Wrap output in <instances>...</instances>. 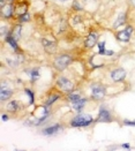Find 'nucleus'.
Segmentation results:
<instances>
[{
  "mask_svg": "<svg viewBox=\"0 0 135 151\" xmlns=\"http://www.w3.org/2000/svg\"><path fill=\"white\" fill-rule=\"evenodd\" d=\"M94 119L90 114L87 113H80L76 117H74L70 121V126L72 127H88L92 123Z\"/></svg>",
  "mask_w": 135,
  "mask_h": 151,
  "instance_id": "nucleus-1",
  "label": "nucleus"
},
{
  "mask_svg": "<svg viewBox=\"0 0 135 151\" xmlns=\"http://www.w3.org/2000/svg\"><path fill=\"white\" fill-rule=\"evenodd\" d=\"M73 61V58L69 56V54H60L54 59L53 61V66L55 69H58L59 72H63L70 65V62Z\"/></svg>",
  "mask_w": 135,
  "mask_h": 151,
  "instance_id": "nucleus-2",
  "label": "nucleus"
},
{
  "mask_svg": "<svg viewBox=\"0 0 135 151\" xmlns=\"http://www.w3.org/2000/svg\"><path fill=\"white\" fill-rule=\"evenodd\" d=\"M57 85L65 92H72L74 90V83L65 76H60L57 80Z\"/></svg>",
  "mask_w": 135,
  "mask_h": 151,
  "instance_id": "nucleus-3",
  "label": "nucleus"
},
{
  "mask_svg": "<svg viewBox=\"0 0 135 151\" xmlns=\"http://www.w3.org/2000/svg\"><path fill=\"white\" fill-rule=\"evenodd\" d=\"M106 95V89L102 84H92L91 85V97L92 99L101 100Z\"/></svg>",
  "mask_w": 135,
  "mask_h": 151,
  "instance_id": "nucleus-4",
  "label": "nucleus"
},
{
  "mask_svg": "<svg viewBox=\"0 0 135 151\" xmlns=\"http://www.w3.org/2000/svg\"><path fill=\"white\" fill-rule=\"evenodd\" d=\"M132 33H133V27H131V25H128L126 29H124V30L119 31L118 34H117V39L120 40V42H128L131 38V35Z\"/></svg>",
  "mask_w": 135,
  "mask_h": 151,
  "instance_id": "nucleus-5",
  "label": "nucleus"
},
{
  "mask_svg": "<svg viewBox=\"0 0 135 151\" xmlns=\"http://www.w3.org/2000/svg\"><path fill=\"white\" fill-rule=\"evenodd\" d=\"M125 77H126V71L122 68H117L111 72V78L114 82H121L122 80H125Z\"/></svg>",
  "mask_w": 135,
  "mask_h": 151,
  "instance_id": "nucleus-6",
  "label": "nucleus"
},
{
  "mask_svg": "<svg viewBox=\"0 0 135 151\" xmlns=\"http://www.w3.org/2000/svg\"><path fill=\"white\" fill-rule=\"evenodd\" d=\"M42 44L44 46V50L50 54H54L57 52V44L54 42H51L49 39H42Z\"/></svg>",
  "mask_w": 135,
  "mask_h": 151,
  "instance_id": "nucleus-7",
  "label": "nucleus"
},
{
  "mask_svg": "<svg viewBox=\"0 0 135 151\" xmlns=\"http://www.w3.org/2000/svg\"><path fill=\"white\" fill-rule=\"evenodd\" d=\"M97 120L102 121V122H110V121H112V117H111L110 111L106 110V109H104V107H101Z\"/></svg>",
  "mask_w": 135,
  "mask_h": 151,
  "instance_id": "nucleus-8",
  "label": "nucleus"
},
{
  "mask_svg": "<svg viewBox=\"0 0 135 151\" xmlns=\"http://www.w3.org/2000/svg\"><path fill=\"white\" fill-rule=\"evenodd\" d=\"M97 40H98V35L96 33H91V34L88 35L86 42H84V45H86L87 48H92L94 46L96 45Z\"/></svg>",
  "mask_w": 135,
  "mask_h": 151,
  "instance_id": "nucleus-9",
  "label": "nucleus"
},
{
  "mask_svg": "<svg viewBox=\"0 0 135 151\" xmlns=\"http://www.w3.org/2000/svg\"><path fill=\"white\" fill-rule=\"evenodd\" d=\"M12 96H13V90L9 89L8 87L1 85V88H0V99H1V101L8 100Z\"/></svg>",
  "mask_w": 135,
  "mask_h": 151,
  "instance_id": "nucleus-10",
  "label": "nucleus"
},
{
  "mask_svg": "<svg viewBox=\"0 0 135 151\" xmlns=\"http://www.w3.org/2000/svg\"><path fill=\"white\" fill-rule=\"evenodd\" d=\"M86 104H87V99H86V98H82V97H81L79 100H76V101H74V103H72V106H73V109H74L76 112L81 113Z\"/></svg>",
  "mask_w": 135,
  "mask_h": 151,
  "instance_id": "nucleus-11",
  "label": "nucleus"
},
{
  "mask_svg": "<svg viewBox=\"0 0 135 151\" xmlns=\"http://www.w3.org/2000/svg\"><path fill=\"white\" fill-rule=\"evenodd\" d=\"M60 128H61L60 125H54V126H51V127H49V128L43 129L42 134H44V135H54V134H57V133L59 132Z\"/></svg>",
  "mask_w": 135,
  "mask_h": 151,
  "instance_id": "nucleus-12",
  "label": "nucleus"
},
{
  "mask_svg": "<svg viewBox=\"0 0 135 151\" xmlns=\"http://www.w3.org/2000/svg\"><path fill=\"white\" fill-rule=\"evenodd\" d=\"M13 13H14V7L11 4L5 6V7L1 9V14H2V16H4L5 19H9V17L13 15Z\"/></svg>",
  "mask_w": 135,
  "mask_h": 151,
  "instance_id": "nucleus-13",
  "label": "nucleus"
},
{
  "mask_svg": "<svg viewBox=\"0 0 135 151\" xmlns=\"http://www.w3.org/2000/svg\"><path fill=\"white\" fill-rule=\"evenodd\" d=\"M6 109H7V111L14 113V112L19 111V109H20V103H19L17 100H12V101H9V103L7 104Z\"/></svg>",
  "mask_w": 135,
  "mask_h": 151,
  "instance_id": "nucleus-14",
  "label": "nucleus"
},
{
  "mask_svg": "<svg viewBox=\"0 0 135 151\" xmlns=\"http://www.w3.org/2000/svg\"><path fill=\"white\" fill-rule=\"evenodd\" d=\"M125 22H126V14H125V13L119 14L118 19H117V20H116V22L113 23V28H114V29H118V27H120V25H122Z\"/></svg>",
  "mask_w": 135,
  "mask_h": 151,
  "instance_id": "nucleus-15",
  "label": "nucleus"
},
{
  "mask_svg": "<svg viewBox=\"0 0 135 151\" xmlns=\"http://www.w3.org/2000/svg\"><path fill=\"white\" fill-rule=\"evenodd\" d=\"M21 33H22V27H21V25H16V27L14 28L13 33H12V36H13L15 39H20V37H21Z\"/></svg>",
  "mask_w": 135,
  "mask_h": 151,
  "instance_id": "nucleus-16",
  "label": "nucleus"
},
{
  "mask_svg": "<svg viewBox=\"0 0 135 151\" xmlns=\"http://www.w3.org/2000/svg\"><path fill=\"white\" fill-rule=\"evenodd\" d=\"M81 98L80 94H76V92H68V100L70 103H74V101L79 100Z\"/></svg>",
  "mask_w": 135,
  "mask_h": 151,
  "instance_id": "nucleus-17",
  "label": "nucleus"
},
{
  "mask_svg": "<svg viewBox=\"0 0 135 151\" xmlns=\"http://www.w3.org/2000/svg\"><path fill=\"white\" fill-rule=\"evenodd\" d=\"M59 97H60V96L58 95V94H52V95L49 97V99L46 100V106H50L51 104H53L54 101H57L58 99H59Z\"/></svg>",
  "mask_w": 135,
  "mask_h": 151,
  "instance_id": "nucleus-18",
  "label": "nucleus"
},
{
  "mask_svg": "<svg viewBox=\"0 0 135 151\" xmlns=\"http://www.w3.org/2000/svg\"><path fill=\"white\" fill-rule=\"evenodd\" d=\"M6 40H7V43L12 46V47L14 48V50H17V43H16V39L14 38V37L12 36V35H11V36H7V39H6Z\"/></svg>",
  "mask_w": 135,
  "mask_h": 151,
  "instance_id": "nucleus-19",
  "label": "nucleus"
},
{
  "mask_svg": "<svg viewBox=\"0 0 135 151\" xmlns=\"http://www.w3.org/2000/svg\"><path fill=\"white\" fill-rule=\"evenodd\" d=\"M98 48H99V53L101 54H105V42H102L98 44Z\"/></svg>",
  "mask_w": 135,
  "mask_h": 151,
  "instance_id": "nucleus-20",
  "label": "nucleus"
},
{
  "mask_svg": "<svg viewBox=\"0 0 135 151\" xmlns=\"http://www.w3.org/2000/svg\"><path fill=\"white\" fill-rule=\"evenodd\" d=\"M29 17H30V16H29V14H28V13L23 14V15L20 16V22H28L29 20H30Z\"/></svg>",
  "mask_w": 135,
  "mask_h": 151,
  "instance_id": "nucleus-21",
  "label": "nucleus"
},
{
  "mask_svg": "<svg viewBox=\"0 0 135 151\" xmlns=\"http://www.w3.org/2000/svg\"><path fill=\"white\" fill-rule=\"evenodd\" d=\"M39 78V72L38 71H33V73H31V80L33 81H36Z\"/></svg>",
  "mask_w": 135,
  "mask_h": 151,
  "instance_id": "nucleus-22",
  "label": "nucleus"
},
{
  "mask_svg": "<svg viewBox=\"0 0 135 151\" xmlns=\"http://www.w3.org/2000/svg\"><path fill=\"white\" fill-rule=\"evenodd\" d=\"M25 94H27L29 97H30V104H33V103H34V94H33V92H31L29 89H25Z\"/></svg>",
  "mask_w": 135,
  "mask_h": 151,
  "instance_id": "nucleus-23",
  "label": "nucleus"
},
{
  "mask_svg": "<svg viewBox=\"0 0 135 151\" xmlns=\"http://www.w3.org/2000/svg\"><path fill=\"white\" fill-rule=\"evenodd\" d=\"M81 22V17L80 16H74V20H73V24H76V23Z\"/></svg>",
  "mask_w": 135,
  "mask_h": 151,
  "instance_id": "nucleus-24",
  "label": "nucleus"
},
{
  "mask_svg": "<svg viewBox=\"0 0 135 151\" xmlns=\"http://www.w3.org/2000/svg\"><path fill=\"white\" fill-rule=\"evenodd\" d=\"M122 148H124L125 150H131V147H129V144H122Z\"/></svg>",
  "mask_w": 135,
  "mask_h": 151,
  "instance_id": "nucleus-25",
  "label": "nucleus"
},
{
  "mask_svg": "<svg viewBox=\"0 0 135 151\" xmlns=\"http://www.w3.org/2000/svg\"><path fill=\"white\" fill-rule=\"evenodd\" d=\"M1 119H2V121H7V120H8V119H9V118H8V115H6V114H2Z\"/></svg>",
  "mask_w": 135,
  "mask_h": 151,
  "instance_id": "nucleus-26",
  "label": "nucleus"
},
{
  "mask_svg": "<svg viewBox=\"0 0 135 151\" xmlns=\"http://www.w3.org/2000/svg\"><path fill=\"white\" fill-rule=\"evenodd\" d=\"M105 54H107V56H112L113 51H105Z\"/></svg>",
  "mask_w": 135,
  "mask_h": 151,
  "instance_id": "nucleus-27",
  "label": "nucleus"
},
{
  "mask_svg": "<svg viewBox=\"0 0 135 151\" xmlns=\"http://www.w3.org/2000/svg\"><path fill=\"white\" fill-rule=\"evenodd\" d=\"M59 1H61V2H65V1H68V0H59Z\"/></svg>",
  "mask_w": 135,
  "mask_h": 151,
  "instance_id": "nucleus-28",
  "label": "nucleus"
},
{
  "mask_svg": "<svg viewBox=\"0 0 135 151\" xmlns=\"http://www.w3.org/2000/svg\"><path fill=\"white\" fill-rule=\"evenodd\" d=\"M132 2H133V4H134V6H135V0H132Z\"/></svg>",
  "mask_w": 135,
  "mask_h": 151,
  "instance_id": "nucleus-29",
  "label": "nucleus"
}]
</instances>
